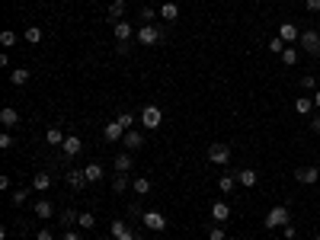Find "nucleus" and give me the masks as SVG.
<instances>
[{"label":"nucleus","instance_id":"obj_1","mask_svg":"<svg viewBox=\"0 0 320 240\" xmlns=\"http://www.w3.org/2000/svg\"><path fill=\"white\" fill-rule=\"evenodd\" d=\"M269 230H275V227H285V224H291V211L285 208V205H272L269 211H266V221H263Z\"/></svg>","mask_w":320,"mask_h":240},{"label":"nucleus","instance_id":"obj_2","mask_svg":"<svg viewBox=\"0 0 320 240\" xmlns=\"http://www.w3.org/2000/svg\"><path fill=\"white\" fill-rule=\"evenodd\" d=\"M298 45H301V51H307V55H320V32H314V29L301 32Z\"/></svg>","mask_w":320,"mask_h":240},{"label":"nucleus","instance_id":"obj_3","mask_svg":"<svg viewBox=\"0 0 320 240\" xmlns=\"http://www.w3.org/2000/svg\"><path fill=\"white\" fill-rule=\"evenodd\" d=\"M160 122H163V112H160L157 106H144V109H141V125L148 128V132L160 128Z\"/></svg>","mask_w":320,"mask_h":240},{"label":"nucleus","instance_id":"obj_4","mask_svg":"<svg viewBox=\"0 0 320 240\" xmlns=\"http://www.w3.org/2000/svg\"><path fill=\"white\" fill-rule=\"evenodd\" d=\"M135 39L141 42V45H154V42H160V29H157V26H151V23H144L141 29L135 32Z\"/></svg>","mask_w":320,"mask_h":240},{"label":"nucleus","instance_id":"obj_5","mask_svg":"<svg viewBox=\"0 0 320 240\" xmlns=\"http://www.w3.org/2000/svg\"><path fill=\"white\" fill-rule=\"evenodd\" d=\"M208 160L218 164V167H224L231 160V148H228V144H211V148H208Z\"/></svg>","mask_w":320,"mask_h":240},{"label":"nucleus","instance_id":"obj_6","mask_svg":"<svg viewBox=\"0 0 320 240\" xmlns=\"http://www.w3.org/2000/svg\"><path fill=\"white\" fill-rule=\"evenodd\" d=\"M141 221H144V227H148V230H163V227H167V218H163L160 211H144Z\"/></svg>","mask_w":320,"mask_h":240},{"label":"nucleus","instance_id":"obj_7","mask_svg":"<svg viewBox=\"0 0 320 240\" xmlns=\"http://www.w3.org/2000/svg\"><path fill=\"white\" fill-rule=\"evenodd\" d=\"M295 179H298V183H304V186H314L317 179H320V170L317 167H298L295 170Z\"/></svg>","mask_w":320,"mask_h":240},{"label":"nucleus","instance_id":"obj_8","mask_svg":"<svg viewBox=\"0 0 320 240\" xmlns=\"http://www.w3.org/2000/svg\"><path fill=\"white\" fill-rule=\"evenodd\" d=\"M279 39L285 42V45H295V42L301 39L298 26H295V23H282V26H279Z\"/></svg>","mask_w":320,"mask_h":240},{"label":"nucleus","instance_id":"obj_9","mask_svg":"<svg viewBox=\"0 0 320 240\" xmlns=\"http://www.w3.org/2000/svg\"><path fill=\"white\" fill-rule=\"evenodd\" d=\"M109 234H112V240H135V234L128 230L125 221H112V224H109Z\"/></svg>","mask_w":320,"mask_h":240},{"label":"nucleus","instance_id":"obj_10","mask_svg":"<svg viewBox=\"0 0 320 240\" xmlns=\"http://www.w3.org/2000/svg\"><path fill=\"white\" fill-rule=\"evenodd\" d=\"M61 151L67 154V157H77V154L83 151V141L77 138V135H67V138H64V144H61Z\"/></svg>","mask_w":320,"mask_h":240},{"label":"nucleus","instance_id":"obj_11","mask_svg":"<svg viewBox=\"0 0 320 240\" xmlns=\"http://www.w3.org/2000/svg\"><path fill=\"white\" fill-rule=\"evenodd\" d=\"M102 138H106V141H122V138H125V128L119 125V118H116V122H109L106 128H102Z\"/></svg>","mask_w":320,"mask_h":240},{"label":"nucleus","instance_id":"obj_12","mask_svg":"<svg viewBox=\"0 0 320 240\" xmlns=\"http://www.w3.org/2000/svg\"><path fill=\"white\" fill-rule=\"evenodd\" d=\"M0 125H4V128H16V125H20V112L10 109V106L0 109Z\"/></svg>","mask_w":320,"mask_h":240},{"label":"nucleus","instance_id":"obj_13","mask_svg":"<svg viewBox=\"0 0 320 240\" xmlns=\"http://www.w3.org/2000/svg\"><path fill=\"white\" fill-rule=\"evenodd\" d=\"M64 179H67V186H71L74 192H80L83 186H86V176H83V170H71V173H67Z\"/></svg>","mask_w":320,"mask_h":240},{"label":"nucleus","instance_id":"obj_14","mask_svg":"<svg viewBox=\"0 0 320 240\" xmlns=\"http://www.w3.org/2000/svg\"><path fill=\"white\" fill-rule=\"evenodd\" d=\"M211 218L218 221V224H221V221H228V218H231V205H228V202H215V205H211Z\"/></svg>","mask_w":320,"mask_h":240},{"label":"nucleus","instance_id":"obj_15","mask_svg":"<svg viewBox=\"0 0 320 240\" xmlns=\"http://www.w3.org/2000/svg\"><path fill=\"white\" fill-rule=\"evenodd\" d=\"M256 179H259L256 170H240V173H237V183H240V186H247V189H253Z\"/></svg>","mask_w":320,"mask_h":240},{"label":"nucleus","instance_id":"obj_16","mask_svg":"<svg viewBox=\"0 0 320 240\" xmlns=\"http://www.w3.org/2000/svg\"><path fill=\"white\" fill-rule=\"evenodd\" d=\"M132 36H135V29H132L125 20H119V23H116V42H128Z\"/></svg>","mask_w":320,"mask_h":240},{"label":"nucleus","instance_id":"obj_17","mask_svg":"<svg viewBox=\"0 0 320 240\" xmlns=\"http://www.w3.org/2000/svg\"><path fill=\"white\" fill-rule=\"evenodd\" d=\"M295 112L298 115H310V112H314V99H310V96H298L295 99Z\"/></svg>","mask_w":320,"mask_h":240},{"label":"nucleus","instance_id":"obj_18","mask_svg":"<svg viewBox=\"0 0 320 240\" xmlns=\"http://www.w3.org/2000/svg\"><path fill=\"white\" fill-rule=\"evenodd\" d=\"M122 144L128 151H138L144 144V138H141V132H125V138H122Z\"/></svg>","mask_w":320,"mask_h":240},{"label":"nucleus","instance_id":"obj_19","mask_svg":"<svg viewBox=\"0 0 320 240\" xmlns=\"http://www.w3.org/2000/svg\"><path fill=\"white\" fill-rule=\"evenodd\" d=\"M45 141L51 144V148H61V144H64V135H61V128H58V125H51L48 132H45Z\"/></svg>","mask_w":320,"mask_h":240},{"label":"nucleus","instance_id":"obj_20","mask_svg":"<svg viewBox=\"0 0 320 240\" xmlns=\"http://www.w3.org/2000/svg\"><path fill=\"white\" fill-rule=\"evenodd\" d=\"M218 189H221L224 195H228V192H234V189H237V176H234V173H224V176L218 179Z\"/></svg>","mask_w":320,"mask_h":240},{"label":"nucleus","instance_id":"obj_21","mask_svg":"<svg viewBox=\"0 0 320 240\" xmlns=\"http://www.w3.org/2000/svg\"><path fill=\"white\" fill-rule=\"evenodd\" d=\"M48 186H51V176L45 173V170H42V173H36V176H32V189H36V192H45Z\"/></svg>","mask_w":320,"mask_h":240},{"label":"nucleus","instance_id":"obj_22","mask_svg":"<svg viewBox=\"0 0 320 240\" xmlns=\"http://www.w3.org/2000/svg\"><path fill=\"white\" fill-rule=\"evenodd\" d=\"M83 176H86V183H99V179H102V167L99 164H86Z\"/></svg>","mask_w":320,"mask_h":240},{"label":"nucleus","instance_id":"obj_23","mask_svg":"<svg viewBox=\"0 0 320 240\" xmlns=\"http://www.w3.org/2000/svg\"><path fill=\"white\" fill-rule=\"evenodd\" d=\"M36 215H39V218H45V221H48L51 215H55V205H51L48 199H39V202H36Z\"/></svg>","mask_w":320,"mask_h":240},{"label":"nucleus","instance_id":"obj_24","mask_svg":"<svg viewBox=\"0 0 320 240\" xmlns=\"http://www.w3.org/2000/svg\"><path fill=\"white\" fill-rule=\"evenodd\" d=\"M160 16H163L167 23H176V20H179V7H176V4H163V7H160Z\"/></svg>","mask_w":320,"mask_h":240},{"label":"nucleus","instance_id":"obj_25","mask_svg":"<svg viewBox=\"0 0 320 240\" xmlns=\"http://www.w3.org/2000/svg\"><path fill=\"white\" fill-rule=\"evenodd\" d=\"M132 189H135V195H148L151 192V179L148 176H138L135 183H132Z\"/></svg>","mask_w":320,"mask_h":240},{"label":"nucleus","instance_id":"obj_26","mask_svg":"<svg viewBox=\"0 0 320 240\" xmlns=\"http://www.w3.org/2000/svg\"><path fill=\"white\" fill-rule=\"evenodd\" d=\"M26 80H29V71H26V67H16V71H10V83H13V87H23Z\"/></svg>","mask_w":320,"mask_h":240},{"label":"nucleus","instance_id":"obj_27","mask_svg":"<svg viewBox=\"0 0 320 240\" xmlns=\"http://www.w3.org/2000/svg\"><path fill=\"white\" fill-rule=\"evenodd\" d=\"M132 170V154H119L116 157V173H128Z\"/></svg>","mask_w":320,"mask_h":240},{"label":"nucleus","instance_id":"obj_28","mask_svg":"<svg viewBox=\"0 0 320 240\" xmlns=\"http://www.w3.org/2000/svg\"><path fill=\"white\" fill-rule=\"evenodd\" d=\"M122 13H125V0H112V4H109V16H112V20H122Z\"/></svg>","mask_w":320,"mask_h":240},{"label":"nucleus","instance_id":"obj_29","mask_svg":"<svg viewBox=\"0 0 320 240\" xmlns=\"http://www.w3.org/2000/svg\"><path fill=\"white\" fill-rule=\"evenodd\" d=\"M61 224H67V230H71V224H80V215L74 208H67V211H61Z\"/></svg>","mask_w":320,"mask_h":240},{"label":"nucleus","instance_id":"obj_30","mask_svg":"<svg viewBox=\"0 0 320 240\" xmlns=\"http://www.w3.org/2000/svg\"><path fill=\"white\" fill-rule=\"evenodd\" d=\"M128 189V173H116L112 179V192H125Z\"/></svg>","mask_w":320,"mask_h":240},{"label":"nucleus","instance_id":"obj_31","mask_svg":"<svg viewBox=\"0 0 320 240\" xmlns=\"http://www.w3.org/2000/svg\"><path fill=\"white\" fill-rule=\"evenodd\" d=\"M26 199H29V189H16V192L10 195V202H13V208H23V205H26Z\"/></svg>","mask_w":320,"mask_h":240},{"label":"nucleus","instance_id":"obj_32","mask_svg":"<svg viewBox=\"0 0 320 240\" xmlns=\"http://www.w3.org/2000/svg\"><path fill=\"white\" fill-rule=\"evenodd\" d=\"M26 42H29V45H39V42H42V29H39V26H29V29H26Z\"/></svg>","mask_w":320,"mask_h":240},{"label":"nucleus","instance_id":"obj_33","mask_svg":"<svg viewBox=\"0 0 320 240\" xmlns=\"http://www.w3.org/2000/svg\"><path fill=\"white\" fill-rule=\"evenodd\" d=\"M282 61L288 64V67H291V64H298V48H291V45H288V48L282 51Z\"/></svg>","mask_w":320,"mask_h":240},{"label":"nucleus","instance_id":"obj_34","mask_svg":"<svg viewBox=\"0 0 320 240\" xmlns=\"http://www.w3.org/2000/svg\"><path fill=\"white\" fill-rule=\"evenodd\" d=\"M119 125H122L125 132H132V125H135V115H132V112H122V115H119Z\"/></svg>","mask_w":320,"mask_h":240},{"label":"nucleus","instance_id":"obj_35","mask_svg":"<svg viewBox=\"0 0 320 240\" xmlns=\"http://www.w3.org/2000/svg\"><path fill=\"white\" fill-rule=\"evenodd\" d=\"M285 48H288V45H285V42H282L279 36H275V39L269 42V51H272V55H282V51H285Z\"/></svg>","mask_w":320,"mask_h":240},{"label":"nucleus","instance_id":"obj_36","mask_svg":"<svg viewBox=\"0 0 320 240\" xmlns=\"http://www.w3.org/2000/svg\"><path fill=\"white\" fill-rule=\"evenodd\" d=\"M0 45H7V48L16 45V32H10V29H7V32H0Z\"/></svg>","mask_w":320,"mask_h":240},{"label":"nucleus","instance_id":"obj_37","mask_svg":"<svg viewBox=\"0 0 320 240\" xmlns=\"http://www.w3.org/2000/svg\"><path fill=\"white\" fill-rule=\"evenodd\" d=\"M314 87H317V80H314L310 74H304V77H301V90H314Z\"/></svg>","mask_w":320,"mask_h":240},{"label":"nucleus","instance_id":"obj_38","mask_svg":"<svg viewBox=\"0 0 320 240\" xmlns=\"http://www.w3.org/2000/svg\"><path fill=\"white\" fill-rule=\"evenodd\" d=\"M93 224H96V218H93L90 211H83V215H80V227H93Z\"/></svg>","mask_w":320,"mask_h":240},{"label":"nucleus","instance_id":"obj_39","mask_svg":"<svg viewBox=\"0 0 320 240\" xmlns=\"http://www.w3.org/2000/svg\"><path fill=\"white\" fill-rule=\"evenodd\" d=\"M208 240H224V227H211L208 230Z\"/></svg>","mask_w":320,"mask_h":240},{"label":"nucleus","instance_id":"obj_40","mask_svg":"<svg viewBox=\"0 0 320 240\" xmlns=\"http://www.w3.org/2000/svg\"><path fill=\"white\" fill-rule=\"evenodd\" d=\"M282 230H285V237H288V240H295V237H298V227H295V224H285Z\"/></svg>","mask_w":320,"mask_h":240},{"label":"nucleus","instance_id":"obj_41","mask_svg":"<svg viewBox=\"0 0 320 240\" xmlns=\"http://www.w3.org/2000/svg\"><path fill=\"white\" fill-rule=\"evenodd\" d=\"M0 148H13V135H7V132L0 135Z\"/></svg>","mask_w":320,"mask_h":240},{"label":"nucleus","instance_id":"obj_42","mask_svg":"<svg viewBox=\"0 0 320 240\" xmlns=\"http://www.w3.org/2000/svg\"><path fill=\"white\" fill-rule=\"evenodd\" d=\"M36 240H55V237H51V230H48V227H42L39 234H36Z\"/></svg>","mask_w":320,"mask_h":240},{"label":"nucleus","instance_id":"obj_43","mask_svg":"<svg viewBox=\"0 0 320 240\" xmlns=\"http://www.w3.org/2000/svg\"><path fill=\"white\" fill-rule=\"evenodd\" d=\"M304 4H307L310 13H320V0H304Z\"/></svg>","mask_w":320,"mask_h":240},{"label":"nucleus","instance_id":"obj_44","mask_svg":"<svg viewBox=\"0 0 320 240\" xmlns=\"http://www.w3.org/2000/svg\"><path fill=\"white\" fill-rule=\"evenodd\" d=\"M141 20H144V23L154 20V10H151V7H144V10H141Z\"/></svg>","mask_w":320,"mask_h":240},{"label":"nucleus","instance_id":"obj_45","mask_svg":"<svg viewBox=\"0 0 320 240\" xmlns=\"http://www.w3.org/2000/svg\"><path fill=\"white\" fill-rule=\"evenodd\" d=\"M128 48H132L128 42H119V45H116V51H119V55H128Z\"/></svg>","mask_w":320,"mask_h":240},{"label":"nucleus","instance_id":"obj_46","mask_svg":"<svg viewBox=\"0 0 320 240\" xmlns=\"http://www.w3.org/2000/svg\"><path fill=\"white\" fill-rule=\"evenodd\" d=\"M61 240H80V234H77V230H67V234H64Z\"/></svg>","mask_w":320,"mask_h":240},{"label":"nucleus","instance_id":"obj_47","mask_svg":"<svg viewBox=\"0 0 320 240\" xmlns=\"http://www.w3.org/2000/svg\"><path fill=\"white\" fill-rule=\"evenodd\" d=\"M310 128H314V132H320V115H314V118H310Z\"/></svg>","mask_w":320,"mask_h":240},{"label":"nucleus","instance_id":"obj_48","mask_svg":"<svg viewBox=\"0 0 320 240\" xmlns=\"http://www.w3.org/2000/svg\"><path fill=\"white\" fill-rule=\"evenodd\" d=\"M314 106H317V109H320V90H317V93H314Z\"/></svg>","mask_w":320,"mask_h":240},{"label":"nucleus","instance_id":"obj_49","mask_svg":"<svg viewBox=\"0 0 320 240\" xmlns=\"http://www.w3.org/2000/svg\"><path fill=\"white\" fill-rule=\"evenodd\" d=\"M314 240H320V234H317V237H314Z\"/></svg>","mask_w":320,"mask_h":240},{"label":"nucleus","instance_id":"obj_50","mask_svg":"<svg viewBox=\"0 0 320 240\" xmlns=\"http://www.w3.org/2000/svg\"><path fill=\"white\" fill-rule=\"evenodd\" d=\"M135 240H141V237H135Z\"/></svg>","mask_w":320,"mask_h":240}]
</instances>
